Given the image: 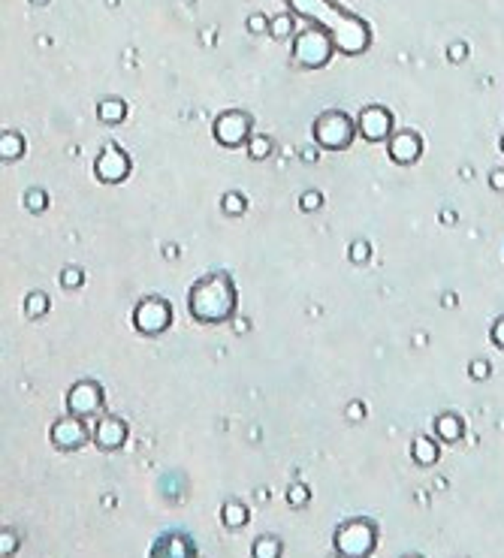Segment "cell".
Masks as SVG:
<instances>
[{"mask_svg": "<svg viewBox=\"0 0 504 558\" xmlns=\"http://www.w3.org/2000/svg\"><path fill=\"white\" fill-rule=\"evenodd\" d=\"M287 6L293 16L308 18L311 25L327 28L332 33L335 52L347 54V58H356V54L368 52V45H372V28H368V21L347 13L335 0H287Z\"/></svg>", "mask_w": 504, "mask_h": 558, "instance_id": "obj_1", "label": "cell"}, {"mask_svg": "<svg viewBox=\"0 0 504 558\" xmlns=\"http://www.w3.org/2000/svg\"><path fill=\"white\" fill-rule=\"evenodd\" d=\"M236 305H239V293L227 272H211V275L199 278L187 293L190 317L206 326L233 320L236 317Z\"/></svg>", "mask_w": 504, "mask_h": 558, "instance_id": "obj_2", "label": "cell"}, {"mask_svg": "<svg viewBox=\"0 0 504 558\" xmlns=\"http://www.w3.org/2000/svg\"><path fill=\"white\" fill-rule=\"evenodd\" d=\"M332 54H335V42L327 28L308 25L293 37V61L302 70H323L332 61Z\"/></svg>", "mask_w": 504, "mask_h": 558, "instance_id": "obj_3", "label": "cell"}, {"mask_svg": "<svg viewBox=\"0 0 504 558\" xmlns=\"http://www.w3.org/2000/svg\"><path fill=\"white\" fill-rule=\"evenodd\" d=\"M356 133H360L356 130V121L341 109L320 112L315 118V127H311V136H315L317 148H327V151H344V148H351Z\"/></svg>", "mask_w": 504, "mask_h": 558, "instance_id": "obj_4", "label": "cell"}, {"mask_svg": "<svg viewBox=\"0 0 504 558\" xmlns=\"http://www.w3.org/2000/svg\"><path fill=\"white\" fill-rule=\"evenodd\" d=\"M332 546L339 555H351V558L372 555L377 546V525L372 519H347L335 528Z\"/></svg>", "mask_w": 504, "mask_h": 558, "instance_id": "obj_5", "label": "cell"}, {"mask_svg": "<svg viewBox=\"0 0 504 558\" xmlns=\"http://www.w3.org/2000/svg\"><path fill=\"white\" fill-rule=\"evenodd\" d=\"M133 326H136V332L151 335V338L163 335L172 326V305L160 299V296H145L133 308Z\"/></svg>", "mask_w": 504, "mask_h": 558, "instance_id": "obj_6", "label": "cell"}, {"mask_svg": "<svg viewBox=\"0 0 504 558\" xmlns=\"http://www.w3.org/2000/svg\"><path fill=\"white\" fill-rule=\"evenodd\" d=\"M251 127H254V118L248 115V112L242 109H230V112H221V115L215 118V127H211V133H215L218 145L223 148H239L251 139Z\"/></svg>", "mask_w": 504, "mask_h": 558, "instance_id": "obj_7", "label": "cell"}, {"mask_svg": "<svg viewBox=\"0 0 504 558\" xmlns=\"http://www.w3.org/2000/svg\"><path fill=\"white\" fill-rule=\"evenodd\" d=\"M103 405H106V393L97 380H79V383L70 386V393H66V411L82 417V419L100 414Z\"/></svg>", "mask_w": 504, "mask_h": 558, "instance_id": "obj_8", "label": "cell"}, {"mask_svg": "<svg viewBox=\"0 0 504 558\" xmlns=\"http://www.w3.org/2000/svg\"><path fill=\"white\" fill-rule=\"evenodd\" d=\"M130 154L124 151L121 145L109 142L103 151L97 154V163H94V175L103 181V185H121L127 175H130Z\"/></svg>", "mask_w": 504, "mask_h": 558, "instance_id": "obj_9", "label": "cell"}, {"mask_svg": "<svg viewBox=\"0 0 504 558\" xmlns=\"http://www.w3.org/2000/svg\"><path fill=\"white\" fill-rule=\"evenodd\" d=\"M88 426L82 423V417H76V414H70V417H61L58 423H54L52 429H49V441H52V447L54 450H61V453H73V450H82L85 443H88Z\"/></svg>", "mask_w": 504, "mask_h": 558, "instance_id": "obj_10", "label": "cell"}, {"mask_svg": "<svg viewBox=\"0 0 504 558\" xmlns=\"http://www.w3.org/2000/svg\"><path fill=\"white\" fill-rule=\"evenodd\" d=\"M356 130L365 142H389L393 136V112L387 106H365L356 115Z\"/></svg>", "mask_w": 504, "mask_h": 558, "instance_id": "obj_11", "label": "cell"}, {"mask_svg": "<svg viewBox=\"0 0 504 558\" xmlns=\"http://www.w3.org/2000/svg\"><path fill=\"white\" fill-rule=\"evenodd\" d=\"M387 151H389V161H393V163L411 166V163L420 161V154H423V139H420V136L414 133V130H402V133H396V136H389Z\"/></svg>", "mask_w": 504, "mask_h": 558, "instance_id": "obj_12", "label": "cell"}, {"mask_svg": "<svg viewBox=\"0 0 504 558\" xmlns=\"http://www.w3.org/2000/svg\"><path fill=\"white\" fill-rule=\"evenodd\" d=\"M94 443L100 450H106V453L121 450L127 443V423H124V419H118V417H103L97 423V429H94Z\"/></svg>", "mask_w": 504, "mask_h": 558, "instance_id": "obj_13", "label": "cell"}, {"mask_svg": "<svg viewBox=\"0 0 504 558\" xmlns=\"http://www.w3.org/2000/svg\"><path fill=\"white\" fill-rule=\"evenodd\" d=\"M151 555H175V558H190L197 555V543L187 537L184 531H166L151 543Z\"/></svg>", "mask_w": 504, "mask_h": 558, "instance_id": "obj_14", "label": "cell"}, {"mask_svg": "<svg viewBox=\"0 0 504 558\" xmlns=\"http://www.w3.org/2000/svg\"><path fill=\"white\" fill-rule=\"evenodd\" d=\"M97 118L103 124H121L127 118V103L121 97H103L97 106Z\"/></svg>", "mask_w": 504, "mask_h": 558, "instance_id": "obj_15", "label": "cell"}, {"mask_svg": "<svg viewBox=\"0 0 504 558\" xmlns=\"http://www.w3.org/2000/svg\"><path fill=\"white\" fill-rule=\"evenodd\" d=\"M435 435H438L441 441H447V443H453V441H459L465 435V426H462V419H459L456 414H441L438 419H435Z\"/></svg>", "mask_w": 504, "mask_h": 558, "instance_id": "obj_16", "label": "cell"}, {"mask_svg": "<svg viewBox=\"0 0 504 558\" xmlns=\"http://www.w3.org/2000/svg\"><path fill=\"white\" fill-rule=\"evenodd\" d=\"M411 455H414V462H417V465H423V468H429V465L438 462V443H435L432 438L420 435L417 441L411 443Z\"/></svg>", "mask_w": 504, "mask_h": 558, "instance_id": "obj_17", "label": "cell"}, {"mask_svg": "<svg viewBox=\"0 0 504 558\" xmlns=\"http://www.w3.org/2000/svg\"><path fill=\"white\" fill-rule=\"evenodd\" d=\"M248 519H251L248 507L239 504V501H230V504H223V510H221V522L227 528H233V531L245 528V525H248Z\"/></svg>", "mask_w": 504, "mask_h": 558, "instance_id": "obj_18", "label": "cell"}, {"mask_svg": "<svg viewBox=\"0 0 504 558\" xmlns=\"http://www.w3.org/2000/svg\"><path fill=\"white\" fill-rule=\"evenodd\" d=\"M0 157H4V163H13L18 157H25V139H21V133L6 130L0 136Z\"/></svg>", "mask_w": 504, "mask_h": 558, "instance_id": "obj_19", "label": "cell"}, {"mask_svg": "<svg viewBox=\"0 0 504 558\" xmlns=\"http://www.w3.org/2000/svg\"><path fill=\"white\" fill-rule=\"evenodd\" d=\"M221 209H223V214H227V218H242V214L248 211V199H245L239 190H230V193H223Z\"/></svg>", "mask_w": 504, "mask_h": 558, "instance_id": "obj_20", "label": "cell"}, {"mask_svg": "<svg viewBox=\"0 0 504 558\" xmlns=\"http://www.w3.org/2000/svg\"><path fill=\"white\" fill-rule=\"evenodd\" d=\"M281 550H284L281 540L272 537V534H263V537L254 540V550H251V552H254L257 558H278V555H281Z\"/></svg>", "mask_w": 504, "mask_h": 558, "instance_id": "obj_21", "label": "cell"}, {"mask_svg": "<svg viewBox=\"0 0 504 558\" xmlns=\"http://www.w3.org/2000/svg\"><path fill=\"white\" fill-rule=\"evenodd\" d=\"M25 314L30 317V320H37V317L49 314V296L42 290H30V296L25 299Z\"/></svg>", "mask_w": 504, "mask_h": 558, "instance_id": "obj_22", "label": "cell"}, {"mask_svg": "<svg viewBox=\"0 0 504 558\" xmlns=\"http://www.w3.org/2000/svg\"><path fill=\"white\" fill-rule=\"evenodd\" d=\"M272 139H269V136H260V133H257V136H251V139H248V154H251V161H266V157L269 154H272Z\"/></svg>", "mask_w": 504, "mask_h": 558, "instance_id": "obj_23", "label": "cell"}, {"mask_svg": "<svg viewBox=\"0 0 504 558\" xmlns=\"http://www.w3.org/2000/svg\"><path fill=\"white\" fill-rule=\"evenodd\" d=\"M269 33H272V40H287L290 33H293V16H290V13L275 16L272 25H269Z\"/></svg>", "mask_w": 504, "mask_h": 558, "instance_id": "obj_24", "label": "cell"}, {"mask_svg": "<svg viewBox=\"0 0 504 558\" xmlns=\"http://www.w3.org/2000/svg\"><path fill=\"white\" fill-rule=\"evenodd\" d=\"M85 284V272L79 269V266H66L64 272H61V287L64 290H79Z\"/></svg>", "mask_w": 504, "mask_h": 558, "instance_id": "obj_25", "label": "cell"}, {"mask_svg": "<svg viewBox=\"0 0 504 558\" xmlns=\"http://www.w3.org/2000/svg\"><path fill=\"white\" fill-rule=\"evenodd\" d=\"M46 206H49L46 190H40V187L28 190V197H25V209H30L33 214H40V211H46Z\"/></svg>", "mask_w": 504, "mask_h": 558, "instance_id": "obj_26", "label": "cell"}, {"mask_svg": "<svg viewBox=\"0 0 504 558\" xmlns=\"http://www.w3.org/2000/svg\"><path fill=\"white\" fill-rule=\"evenodd\" d=\"M368 257H372V248H368V242L356 238V242L351 245V263H353V266H365Z\"/></svg>", "mask_w": 504, "mask_h": 558, "instance_id": "obj_27", "label": "cell"}, {"mask_svg": "<svg viewBox=\"0 0 504 558\" xmlns=\"http://www.w3.org/2000/svg\"><path fill=\"white\" fill-rule=\"evenodd\" d=\"M308 498H311V492H308V486H302V483H293V486L287 489V501L293 507H305Z\"/></svg>", "mask_w": 504, "mask_h": 558, "instance_id": "obj_28", "label": "cell"}, {"mask_svg": "<svg viewBox=\"0 0 504 558\" xmlns=\"http://www.w3.org/2000/svg\"><path fill=\"white\" fill-rule=\"evenodd\" d=\"M323 206V193H317V190H305L299 197V209L302 211H317Z\"/></svg>", "mask_w": 504, "mask_h": 558, "instance_id": "obj_29", "label": "cell"}, {"mask_svg": "<svg viewBox=\"0 0 504 558\" xmlns=\"http://www.w3.org/2000/svg\"><path fill=\"white\" fill-rule=\"evenodd\" d=\"M0 552L4 555H16L18 552V534L16 531H4V537H0Z\"/></svg>", "mask_w": 504, "mask_h": 558, "instance_id": "obj_30", "label": "cell"}, {"mask_svg": "<svg viewBox=\"0 0 504 558\" xmlns=\"http://www.w3.org/2000/svg\"><path fill=\"white\" fill-rule=\"evenodd\" d=\"M468 374H471L474 380H486V378H489V362H484V359H474L471 366H468Z\"/></svg>", "mask_w": 504, "mask_h": 558, "instance_id": "obj_31", "label": "cell"}, {"mask_svg": "<svg viewBox=\"0 0 504 558\" xmlns=\"http://www.w3.org/2000/svg\"><path fill=\"white\" fill-rule=\"evenodd\" d=\"M269 25H272V21H269L266 16H260V13L248 18V30H251V33H266V30H269Z\"/></svg>", "mask_w": 504, "mask_h": 558, "instance_id": "obj_32", "label": "cell"}, {"mask_svg": "<svg viewBox=\"0 0 504 558\" xmlns=\"http://www.w3.org/2000/svg\"><path fill=\"white\" fill-rule=\"evenodd\" d=\"M447 58H450L453 64H459L462 58H468V45L465 42H453L450 49H447Z\"/></svg>", "mask_w": 504, "mask_h": 558, "instance_id": "obj_33", "label": "cell"}, {"mask_svg": "<svg viewBox=\"0 0 504 558\" xmlns=\"http://www.w3.org/2000/svg\"><path fill=\"white\" fill-rule=\"evenodd\" d=\"M492 341H496V344L504 350V317H501V320H496V326H492Z\"/></svg>", "mask_w": 504, "mask_h": 558, "instance_id": "obj_34", "label": "cell"}, {"mask_svg": "<svg viewBox=\"0 0 504 558\" xmlns=\"http://www.w3.org/2000/svg\"><path fill=\"white\" fill-rule=\"evenodd\" d=\"M489 185L496 187L498 193L504 190V169H492V173H489Z\"/></svg>", "mask_w": 504, "mask_h": 558, "instance_id": "obj_35", "label": "cell"}, {"mask_svg": "<svg viewBox=\"0 0 504 558\" xmlns=\"http://www.w3.org/2000/svg\"><path fill=\"white\" fill-rule=\"evenodd\" d=\"M351 417L360 419V417H363V407H360V405H351Z\"/></svg>", "mask_w": 504, "mask_h": 558, "instance_id": "obj_36", "label": "cell"}, {"mask_svg": "<svg viewBox=\"0 0 504 558\" xmlns=\"http://www.w3.org/2000/svg\"><path fill=\"white\" fill-rule=\"evenodd\" d=\"M33 4H46V0H33Z\"/></svg>", "mask_w": 504, "mask_h": 558, "instance_id": "obj_37", "label": "cell"}, {"mask_svg": "<svg viewBox=\"0 0 504 558\" xmlns=\"http://www.w3.org/2000/svg\"><path fill=\"white\" fill-rule=\"evenodd\" d=\"M501 151H504V136H501Z\"/></svg>", "mask_w": 504, "mask_h": 558, "instance_id": "obj_38", "label": "cell"}]
</instances>
